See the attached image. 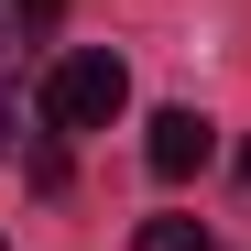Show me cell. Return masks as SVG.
Instances as JSON below:
<instances>
[{
	"instance_id": "277c9868",
	"label": "cell",
	"mask_w": 251,
	"mask_h": 251,
	"mask_svg": "<svg viewBox=\"0 0 251 251\" xmlns=\"http://www.w3.org/2000/svg\"><path fill=\"white\" fill-rule=\"evenodd\" d=\"M33 44H44V11L33 0H0V66H22Z\"/></svg>"
},
{
	"instance_id": "7a4b0ae2",
	"label": "cell",
	"mask_w": 251,
	"mask_h": 251,
	"mask_svg": "<svg viewBox=\"0 0 251 251\" xmlns=\"http://www.w3.org/2000/svg\"><path fill=\"white\" fill-rule=\"evenodd\" d=\"M207 153H219V131H207L197 109H153V131H142V164H153L164 186H186V175H197Z\"/></svg>"
},
{
	"instance_id": "8992f818",
	"label": "cell",
	"mask_w": 251,
	"mask_h": 251,
	"mask_svg": "<svg viewBox=\"0 0 251 251\" xmlns=\"http://www.w3.org/2000/svg\"><path fill=\"white\" fill-rule=\"evenodd\" d=\"M33 11H55V0H33Z\"/></svg>"
},
{
	"instance_id": "3957f363",
	"label": "cell",
	"mask_w": 251,
	"mask_h": 251,
	"mask_svg": "<svg viewBox=\"0 0 251 251\" xmlns=\"http://www.w3.org/2000/svg\"><path fill=\"white\" fill-rule=\"evenodd\" d=\"M131 251H207V219H175V207H164V219L131 229Z\"/></svg>"
},
{
	"instance_id": "6da1fadb",
	"label": "cell",
	"mask_w": 251,
	"mask_h": 251,
	"mask_svg": "<svg viewBox=\"0 0 251 251\" xmlns=\"http://www.w3.org/2000/svg\"><path fill=\"white\" fill-rule=\"evenodd\" d=\"M131 109V66H120L109 44H76V55H55V76H44V131H109V120Z\"/></svg>"
},
{
	"instance_id": "52a82bcc",
	"label": "cell",
	"mask_w": 251,
	"mask_h": 251,
	"mask_svg": "<svg viewBox=\"0 0 251 251\" xmlns=\"http://www.w3.org/2000/svg\"><path fill=\"white\" fill-rule=\"evenodd\" d=\"M0 251H11V240H0Z\"/></svg>"
},
{
	"instance_id": "5b68a950",
	"label": "cell",
	"mask_w": 251,
	"mask_h": 251,
	"mask_svg": "<svg viewBox=\"0 0 251 251\" xmlns=\"http://www.w3.org/2000/svg\"><path fill=\"white\" fill-rule=\"evenodd\" d=\"M240 186H251V142H240Z\"/></svg>"
}]
</instances>
